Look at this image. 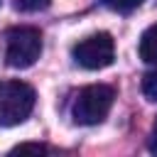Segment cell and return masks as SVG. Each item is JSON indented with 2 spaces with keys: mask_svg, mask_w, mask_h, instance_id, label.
<instances>
[{
  "mask_svg": "<svg viewBox=\"0 0 157 157\" xmlns=\"http://www.w3.org/2000/svg\"><path fill=\"white\" fill-rule=\"evenodd\" d=\"M37 93L25 81H2L0 83V125L12 128L29 118Z\"/></svg>",
  "mask_w": 157,
  "mask_h": 157,
  "instance_id": "obj_1",
  "label": "cell"
},
{
  "mask_svg": "<svg viewBox=\"0 0 157 157\" xmlns=\"http://www.w3.org/2000/svg\"><path fill=\"white\" fill-rule=\"evenodd\" d=\"M113 98H115V91L110 86L91 83L78 91L74 108H71V115L78 125H98L108 115V110L113 108Z\"/></svg>",
  "mask_w": 157,
  "mask_h": 157,
  "instance_id": "obj_2",
  "label": "cell"
},
{
  "mask_svg": "<svg viewBox=\"0 0 157 157\" xmlns=\"http://www.w3.org/2000/svg\"><path fill=\"white\" fill-rule=\"evenodd\" d=\"M42 54V34L34 27H12L5 34V61L12 69L32 66Z\"/></svg>",
  "mask_w": 157,
  "mask_h": 157,
  "instance_id": "obj_3",
  "label": "cell"
},
{
  "mask_svg": "<svg viewBox=\"0 0 157 157\" xmlns=\"http://www.w3.org/2000/svg\"><path fill=\"white\" fill-rule=\"evenodd\" d=\"M74 59H76V64H81L83 69H91V71L105 69L115 59V42L108 32L91 34L74 47Z\"/></svg>",
  "mask_w": 157,
  "mask_h": 157,
  "instance_id": "obj_4",
  "label": "cell"
},
{
  "mask_svg": "<svg viewBox=\"0 0 157 157\" xmlns=\"http://www.w3.org/2000/svg\"><path fill=\"white\" fill-rule=\"evenodd\" d=\"M137 52H140V59H142L145 64L157 66V22H155V25H150V27L142 32Z\"/></svg>",
  "mask_w": 157,
  "mask_h": 157,
  "instance_id": "obj_5",
  "label": "cell"
},
{
  "mask_svg": "<svg viewBox=\"0 0 157 157\" xmlns=\"http://www.w3.org/2000/svg\"><path fill=\"white\" fill-rule=\"evenodd\" d=\"M142 93L147 101L157 103V71H147L142 76Z\"/></svg>",
  "mask_w": 157,
  "mask_h": 157,
  "instance_id": "obj_6",
  "label": "cell"
},
{
  "mask_svg": "<svg viewBox=\"0 0 157 157\" xmlns=\"http://www.w3.org/2000/svg\"><path fill=\"white\" fill-rule=\"evenodd\" d=\"M15 10H22V12H39V10H47L52 5V0H12Z\"/></svg>",
  "mask_w": 157,
  "mask_h": 157,
  "instance_id": "obj_7",
  "label": "cell"
},
{
  "mask_svg": "<svg viewBox=\"0 0 157 157\" xmlns=\"http://www.w3.org/2000/svg\"><path fill=\"white\" fill-rule=\"evenodd\" d=\"M105 7L115 10V12H132L135 7H140L145 0H101Z\"/></svg>",
  "mask_w": 157,
  "mask_h": 157,
  "instance_id": "obj_8",
  "label": "cell"
},
{
  "mask_svg": "<svg viewBox=\"0 0 157 157\" xmlns=\"http://www.w3.org/2000/svg\"><path fill=\"white\" fill-rule=\"evenodd\" d=\"M47 150H49V147L42 145V142H25V145L12 147V155H22V152H37V155H42V152H47Z\"/></svg>",
  "mask_w": 157,
  "mask_h": 157,
  "instance_id": "obj_9",
  "label": "cell"
},
{
  "mask_svg": "<svg viewBox=\"0 0 157 157\" xmlns=\"http://www.w3.org/2000/svg\"><path fill=\"white\" fill-rule=\"evenodd\" d=\"M150 152H157V120H155V128H152V135H150Z\"/></svg>",
  "mask_w": 157,
  "mask_h": 157,
  "instance_id": "obj_10",
  "label": "cell"
}]
</instances>
